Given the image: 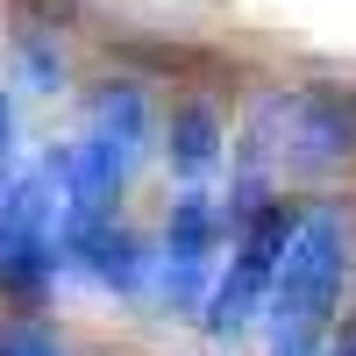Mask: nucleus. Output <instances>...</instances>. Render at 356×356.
<instances>
[{"label": "nucleus", "mask_w": 356, "mask_h": 356, "mask_svg": "<svg viewBox=\"0 0 356 356\" xmlns=\"http://www.w3.org/2000/svg\"><path fill=\"white\" fill-rule=\"evenodd\" d=\"M65 257H79V264H86V278H93V285H114V292H136V285H143V271H150L143 243H136L122 221L93 228V235H86V243H72Z\"/></svg>", "instance_id": "nucleus-6"}, {"label": "nucleus", "mask_w": 356, "mask_h": 356, "mask_svg": "<svg viewBox=\"0 0 356 356\" xmlns=\"http://www.w3.org/2000/svg\"><path fill=\"white\" fill-rule=\"evenodd\" d=\"M321 356H356V300H349V314L335 321V335H328V349Z\"/></svg>", "instance_id": "nucleus-8"}, {"label": "nucleus", "mask_w": 356, "mask_h": 356, "mask_svg": "<svg viewBox=\"0 0 356 356\" xmlns=\"http://www.w3.org/2000/svg\"><path fill=\"white\" fill-rule=\"evenodd\" d=\"M221 114L207 107V100H186V107H171V122H164V157H171V178H178V193H200L207 186V171L221 164Z\"/></svg>", "instance_id": "nucleus-5"}, {"label": "nucleus", "mask_w": 356, "mask_h": 356, "mask_svg": "<svg viewBox=\"0 0 356 356\" xmlns=\"http://www.w3.org/2000/svg\"><path fill=\"white\" fill-rule=\"evenodd\" d=\"M292 221L300 214H285V207H257V214L235 228V243H228V271L214 278V292H207V335H243L257 307H271V292H278V271H285V243H292Z\"/></svg>", "instance_id": "nucleus-3"}, {"label": "nucleus", "mask_w": 356, "mask_h": 356, "mask_svg": "<svg viewBox=\"0 0 356 356\" xmlns=\"http://www.w3.org/2000/svg\"><path fill=\"white\" fill-rule=\"evenodd\" d=\"M0 356H65L43 328H0Z\"/></svg>", "instance_id": "nucleus-7"}, {"label": "nucleus", "mask_w": 356, "mask_h": 356, "mask_svg": "<svg viewBox=\"0 0 356 356\" xmlns=\"http://www.w3.org/2000/svg\"><path fill=\"white\" fill-rule=\"evenodd\" d=\"M356 164V93H335V86H300V93H271L250 129H243V171H235V207L243 221L257 214V200L271 178H328Z\"/></svg>", "instance_id": "nucleus-1"}, {"label": "nucleus", "mask_w": 356, "mask_h": 356, "mask_svg": "<svg viewBox=\"0 0 356 356\" xmlns=\"http://www.w3.org/2000/svg\"><path fill=\"white\" fill-rule=\"evenodd\" d=\"M342 264H349V228L342 207H307L292 221L285 271L271 292V356H321L335 335V300H342Z\"/></svg>", "instance_id": "nucleus-2"}, {"label": "nucleus", "mask_w": 356, "mask_h": 356, "mask_svg": "<svg viewBox=\"0 0 356 356\" xmlns=\"http://www.w3.org/2000/svg\"><path fill=\"white\" fill-rule=\"evenodd\" d=\"M221 207H214V193H178L171 200V214H164V257H157V300H164V314H207V271H214V250H221Z\"/></svg>", "instance_id": "nucleus-4"}, {"label": "nucleus", "mask_w": 356, "mask_h": 356, "mask_svg": "<svg viewBox=\"0 0 356 356\" xmlns=\"http://www.w3.org/2000/svg\"><path fill=\"white\" fill-rule=\"evenodd\" d=\"M8 150H15V107H8V93H0V164H8Z\"/></svg>", "instance_id": "nucleus-9"}]
</instances>
